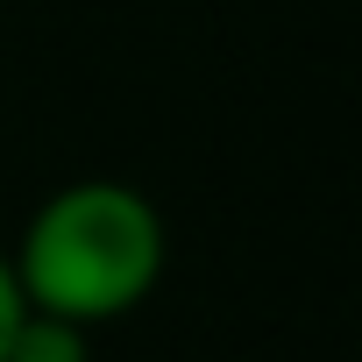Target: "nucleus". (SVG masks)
<instances>
[{"label":"nucleus","mask_w":362,"mask_h":362,"mask_svg":"<svg viewBox=\"0 0 362 362\" xmlns=\"http://www.w3.org/2000/svg\"><path fill=\"white\" fill-rule=\"evenodd\" d=\"M163 256L170 242H163V214L149 206V192L121 185V177H78L29 214L8 270L29 313H50L93 334L156 291Z\"/></svg>","instance_id":"nucleus-1"},{"label":"nucleus","mask_w":362,"mask_h":362,"mask_svg":"<svg viewBox=\"0 0 362 362\" xmlns=\"http://www.w3.org/2000/svg\"><path fill=\"white\" fill-rule=\"evenodd\" d=\"M8 362H93V334L71 320H50V313H22Z\"/></svg>","instance_id":"nucleus-2"},{"label":"nucleus","mask_w":362,"mask_h":362,"mask_svg":"<svg viewBox=\"0 0 362 362\" xmlns=\"http://www.w3.org/2000/svg\"><path fill=\"white\" fill-rule=\"evenodd\" d=\"M22 284H15V270H8V249H0V362H8V341H15V327H22Z\"/></svg>","instance_id":"nucleus-3"}]
</instances>
